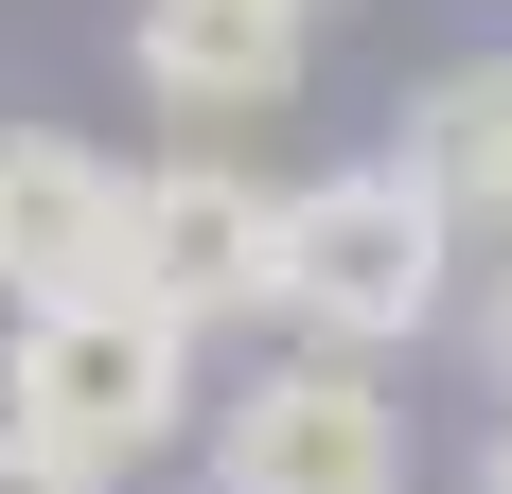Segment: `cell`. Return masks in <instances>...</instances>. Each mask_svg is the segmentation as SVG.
<instances>
[{
    "label": "cell",
    "instance_id": "cell-1",
    "mask_svg": "<svg viewBox=\"0 0 512 494\" xmlns=\"http://www.w3.org/2000/svg\"><path fill=\"white\" fill-rule=\"evenodd\" d=\"M442 283H460V212L424 195L407 159H336V177L283 195V247H265V318H283V353L371 371V353H407L424 318H442Z\"/></svg>",
    "mask_w": 512,
    "mask_h": 494
},
{
    "label": "cell",
    "instance_id": "cell-2",
    "mask_svg": "<svg viewBox=\"0 0 512 494\" xmlns=\"http://www.w3.org/2000/svg\"><path fill=\"white\" fill-rule=\"evenodd\" d=\"M0 424L18 442H53L71 477H142V459L195 442V336L159 318V300L89 283V300H36L18 336H0Z\"/></svg>",
    "mask_w": 512,
    "mask_h": 494
},
{
    "label": "cell",
    "instance_id": "cell-3",
    "mask_svg": "<svg viewBox=\"0 0 512 494\" xmlns=\"http://www.w3.org/2000/svg\"><path fill=\"white\" fill-rule=\"evenodd\" d=\"M195 442L212 494H407V406L389 371H336V353H265Z\"/></svg>",
    "mask_w": 512,
    "mask_h": 494
},
{
    "label": "cell",
    "instance_id": "cell-4",
    "mask_svg": "<svg viewBox=\"0 0 512 494\" xmlns=\"http://www.w3.org/2000/svg\"><path fill=\"white\" fill-rule=\"evenodd\" d=\"M265 247H283V195L230 177V159H159L124 195V300H159L177 336L212 318H265Z\"/></svg>",
    "mask_w": 512,
    "mask_h": 494
},
{
    "label": "cell",
    "instance_id": "cell-5",
    "mask_svg": "<svg viewBox=\"0 0 512 494\" xmlns=\"http://www.w3.org/2000/svg\"><path fill=\"white\" fill-rule=\"evenodd\" d=\"M124 159L71 142V124H0V300L36 318V300H89L124 283Z\"/></svg>",
    "mask_w": 512,
    "mask_h": 494
},
{
    "label": "cell",
    "instance_id": "cell-6",
    "mask_svg": "<svg viewBox=\"0 0 512 494\" xmlns=\"http://www.w3.org/2000/svg\"><path fill=\"white\" fill-rule=\"evenodd\" d=\"M124 71L177 124H248L301 89V0H124Z\"/></svg>",
    "mask_w": 512,
    "mask_h": 494
},
{
    "label": "cell",
    "instance_id": "cell-7",
    "mask_svg": "<svg viewBox=\"0 0 512 494\" xmlns=\"http://www.w3.org/2000/svg\"><path fill=\"white\" fill-rule=\"evenodd\" d=\"M389 159H407L460 230H512V53L424 71V106H407V142H389Z\"/></svg>",
    "mask_w": 512,
    "mask_h": 494
},
{
    "label": "cell",
    "instance_id": "cell-8",
    "mask_svg": "<svg viewBox=\"0 0 512 494\" xmlns=\"http://www.w3.org/2000/svg\"><path fill=\"white\" fill-rule=\"evenodd\" d=\"M0 494H106V477H71L53 442H18V424H0Z\"/></svg>",
    "mask_w": 512,
    "mask_h": 494
},
{
    "label": "cell",
    "instance_id": "cell-9",
    "mask_svg": "<svg viewBox=\"0 0 512 494\" xmlns=\"http://www.w3.org/2000/svg\"><path fill=\"white\" fill-rule=\"evenodd\" d=\"M477 353H495V406H512V265H495V300H477Z\"/></svg>",
    "mask_w": 512,
    "mask_h": 494
},
{
    "label": "cell",
    "instance_id": "cell-10",
    "mask_svg": "<svg viewBox=\"0 0 512 494\" xmlns=\"http://www.w3.org/2000/svg\"><path fill=\"white\" fill-rule=\"evenodd\" d=\"M477 494H512V406H495V442H477Z\"/></svg>",
    "mask_w": 512,
    "mask_h": 494
}]
</instances>
